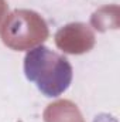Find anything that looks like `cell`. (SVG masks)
Instances as JSON below:
<instances>
[{"label":"cell","mask_w":120,"mask_h":122,"mask_svg":"<svg viewBox=\"0 0 120 122\" xmlns=\"http://www.w3.org/2000/svg\"><path fill=\"white\" fill-rule=\"evenodd\" d=\"M48 37L44 19L32 10H14L1 24V40L14 51L31 50Z\"/></svg>","instance_id":"2"},{"label":"cell","mask_w":120,"mask_h":122,"mask_svg":"<svg viewBox=\"0 0 120 122\" xmlns=\"http://www.w3.org/2000/svg\"><path fill=\"white\" fill-rule=\"evenodd\" d=\"M6 10H7V4L4 0H0V29L3 24V17L6 16Z\"/></svg>","instance_id":"4"},{"label":"cell","mask_w":120,"mask_h":122,"mask_svg":"<svg viewBox=\"0 0 120 122\" xmlns=\"http://www.w3.org/2000/svg\"><path fill=\"white\" fill-rule=\"evenodd\" d=\"M55 43L65 53L82 54L95 46V34L83 23H72L57 33Z\"/></svg>","instance_id":"3"},{"label":"cell","mask_w":120,"mask_h":122,"mask_svg":"<svg viewBox=\"0 0 120 122\" xmlns=\"http://www.w3.org/2000/svg\"><path fill=\"white\" fill-rule=\"evenodd\" d=\"M26 78L35 84L38 91L48 98H57L66 91L74 78L71 62L47 46H37L24 57Z\"/></svg>","instance_id":"1"}]
</instances>
